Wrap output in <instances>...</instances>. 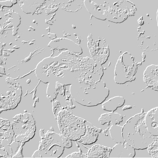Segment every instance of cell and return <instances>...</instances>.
<instances>
[{"instance_id":"cell-1","label":"cell","mask_w":158,"mask_h":158,"mask_svg":"<svg viewBox=\"0 0 158 158\" xmlns=\"http://www.w3.org/2000/svg\"><path fill=\"white\" fill-rule=\"evenodd\" d=\"M147 113L135 114L127 121L122 129L123 138L135 149H147L156 138L147 129L145 124Z\"/></svg>"},{"instance_id":"cell-2","label":"cell","mask_w":158,"mask_h":158,"mask_svg":"<svg viewBox=\"0 0 158 158\" xmlns=\"http://www.w3.org/2000/svg\"><path fill=\"white\" fill-rule=\"evenodd\" d=\"M85 121L73 115L66 110L60 111L58 116L59 127L63 136L71 140L80 139L86 131Z\"/></svg>"},{"instance_id":"cell-3","label":"cell","mask_w":158,"mask_h":158,"mask_svg":"<svg viewBox=\"0 0 158 158\" xmlns=\"http://www.w3.org/2000/svg\"><path fill=\"white\" fill-rule=\"evenodd\" d=\"M131 59L130 63L123 62L121 57H120L116 64L115 70L114 80L119 77V78L116 81L117 83L124 84L131 80L135 73H136V68Z\"/></svg>"},{"instance_id":"cell-4","label":"cell","mask_w":158,"mask_h":158,"mask_svg":"<svg viewBox=\"0 0 158 158\" xmlns=\"http://www.w3.org/2000/svg\"><path fill=\"white\" fill-rule=\"evenodd\" d=\"M136 155L135 149L127 142L117 143L114 147L109 158H134Z\"/></svg>"},{"instance_id":"cell-5","label":"cell","mask_w":158,"mask_h":158,"mask_svg":"<svg viewBox=\"0 0 158 158\" xmlns=\"http://www.w3.org/2000/svg\"><path fill=\"white\" fill-rule=\"evenodd\" d=\"M145 121L149 132L154 137H158V107L146 113Z\"/></svg>"},{"instance_id":"cell-6","label":"cell","mask_w":158,"mask_h":158,"mask_svg":"<svg viewBox=\"0 0 158 158\" xmlns=\"http://www.w3.org/2000/svg\"><path fill=\"white\" fill-rule=\"evenodd\" d=\"M158 75V66H149L145 70L143 81L147 85L157 89Z\"/></svg>"},{"instance_id":"cell-7","label":"cell","mask_w":158,"mask_h":158,"mask_svg":"<svg viewBox=\"0 0 158 158\" xmlns=\"http://www.w3.org/2000/svg\"><path fill=\"white\" fill-rule=\"evenodd\" d=\"M123 116L120 114L109 112L101 115L99 118V122L102 125H118L123 121Z\"/></svg>"},{"instance_id":"cell-8","label":"cell","mask_w":158,"mask_h":158,"mask_svg":"<svg viewBox=\"0 0 158 158\" xmlns=\"http://www.w3.org/2000/svg\"><path fill=\"white\" fill-rule=\"evenodd\" d=\"M101 129H97L93 126H87V134L82 136L79 142L84 144H91L95 143L98 140L99 133L101 131Z\"/></svg>"},{"instance_id":"cell-9","label":"cell","mask_w":158,"mask_h":158,"mask_svg":"<svg viewBox=\"0 0 158 158\" xmlns=\"http://www.w3.org/2000/svg\"><path fill=\"white\" fill-rule=\"evenodd\" d=\"M125 102L124 97L116 96L111 98L102 104V108L104 110L114 112L118 107H122Z\"/></svg>"},{"instance_id":"cell-10","label":"cell","mask_w":158,"mask_h":158,"mask_svg":"<svg viewBox=\"0 0 158 158\" xmlns=\"http://www.w3.org/2000/svg\"><path fill=\"white\" fill-rule=\"evenodd\" d=\"M112 148L96 145L90 149L87 158H109Z\"/></svg>"},{"instance_id":"cell-11","label":"cell","mask_w":158,"mask_h":158,"mask_svg":"<svg viewBox=\"0 0 158 158\" xmlns=\"http://www.w3.org/2000/svg\"><path fill=\"white\" fill-rule=\"evenodd\" d=\"M122 129L123 126L118 125H112L109 129V132L111 138L117 143L125 142L122 135Z\"/></svg>"},{"instance_id":"cell-12","label":"cell","mask_w":158,"mask_h":158,"mask_svg":"<svg viewBox=\"0 0 158 158\" xmlns=\"http://www.w3.org/2000/svg\"><path fill=\"white\" fill-rule=\"evenodd\" d=\"M158 138H156L154 142L148 147V151L152 158H158Z\"/></svg>"},{"instance_id":"cell-13","label":"cell","mask_w":158,"mask_h":158,"mask_svg":"<svg viewBox=\"0 0 158 158\" xmlns=\"http://www.w3.org/2000/svg\"><path fill=\"white\" fill-rule=\"evenodd\" d=\"M87 155V154H82L81 153H74L73 154H70V155L68 156L67 157V158L68 157H75H75H80V158H85L87 157V156L85 155Z\"/></svg>"}]
</instances>
